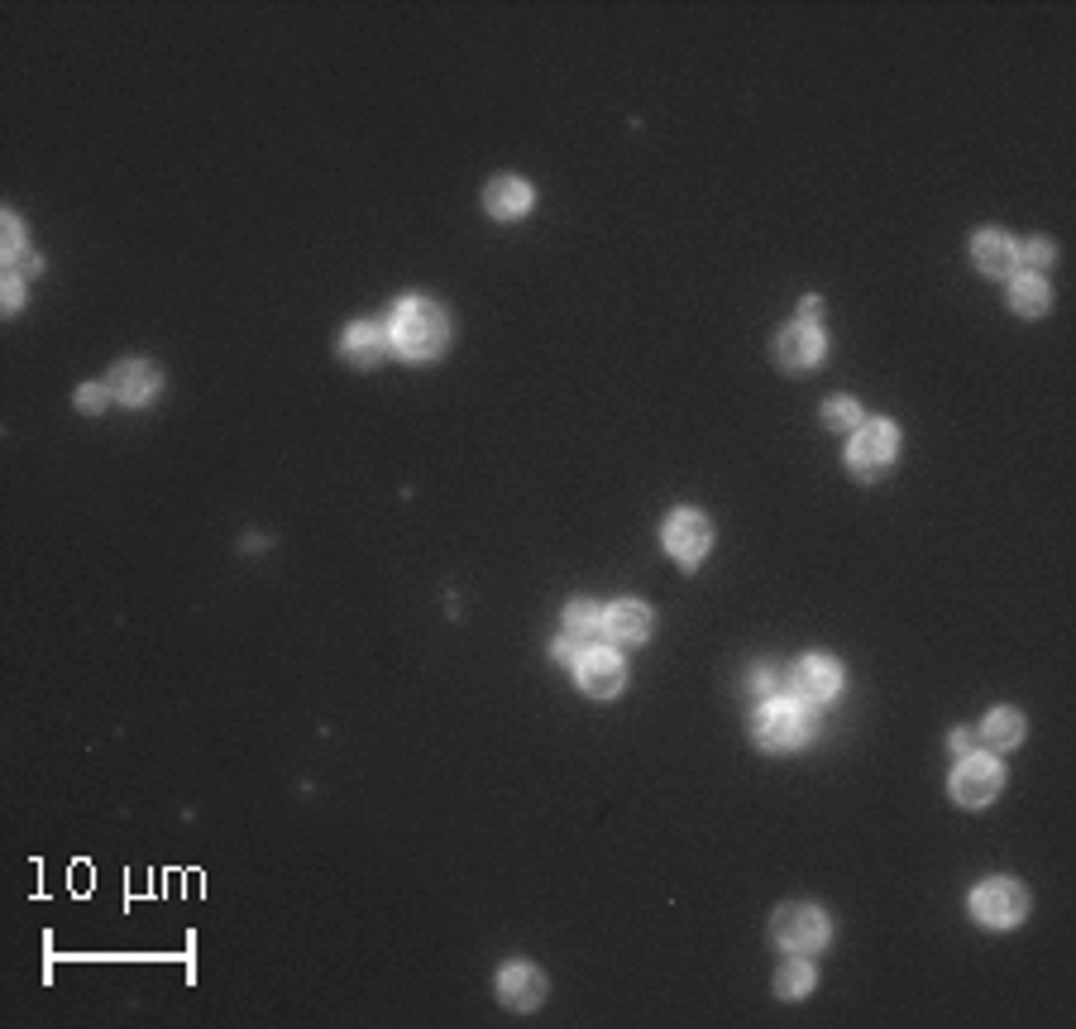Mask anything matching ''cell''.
Masks as SVG:
<instances>
[{"label":"cell","instance_id":"cell-1","mask_svg":"<svg viewBox=\"0 0 1076 1029\" xmlns=\"http://www.w3.org/2000/svg\"><path fill=\"white\" fill-rule=\"evenodd\" d=\"M393 346L407 354V360H431V354L446 346V311L431 307V302L411 297L397 307L393 317Z\"/></svg>","mask_w":1076,"mask_h":1029},{"label":"cell","instance_id":"cell-2","mask_svg":"<svg viewBox=\"0 0 1076 1029\" xmlns=\"http://www.w3.org/2000/svg\"><path fill=\"white\" fill-rule=\"evenodd\" d=\"M776 939L790 953H813L827 943V919L819 910H809V905H784L776 915Z\"/></svg>","mask_w":1076,"mask_h":1029},{"label":"cell","instance_id":"cell-3","mask_svg":"<svg viewBox=\"0 0 1076 1029\" xmlns=\"http://www.w3.org/2000/svg\"><path fill=\"white\" fill-rule=\"evenodd\" d=\"M804 733H809V719L790 699H766L761 713H756V737L766 747H794Z\"/></svg>","mask_w":1076,"mask_h":1029},{"label":"cell","instance_id":"cell-4","mask_svg":"<svg viewBox=\"0 0 1076 1029\" xmlns=\"http://www.w3.org/2000/svg\"><path fill=\"white\" fill-rule=\"evenodd\" d=\"M971 910L981 915L986 924H1014V919L1029 910L1024 886H1014V882H986V886L971 896Z\"/></svg>","mask_w":1076,"mask_h":1029},{"label":"cell","instance_id":"cell-5","mask_svg":"<svg viewBox=\"0 0 1076 1029\" xmlns=\"http://www.w3.org/2000/svg\"><path fill=\"white\" fill-rule=\"evenodd\" d=\"M894 427L890 422H871V427H861L857 431V441H852V470L857 474H876V470H886V464L894 460Z\"/></svg>","mask_w":1076,"mask_h":1029},{"label":"cell","instance_id":"cell-6","mask_svg":"<svg viewBox=\"0 0 1076 1029\" xmlns=\"http://www.w3.org/2000/svg\"><path fill=\"white\" fill-rule=\"evenodd\" d=\"M996 790H1000V766L990 757H967L957 766V776H952V795L962 804H986Z\"/></svg>","mask_w":1076,"mask_h":1029},{"label":"cell","instance_id":"cell-7","mask_svg":"<svg viewBox=\"0 0 1076 1029\" xmlns=\"http://www.w3.org/2000/svg\"><path fill=\"white\" fill-rule=\"evenodd\" d=\"M666 546L680 566H699L703 551H709V523L699 513H674L666 527Z\"/></svg>","mask_w":1076,"mask_h":1029},{"label":"cell","instance_id":"cell-8","mask_svg":"<svg viewBox=\"0 0 1076 1029\" xmlns=\"http://www.w3.org/2000/svg\"><path fill=\"white\" fill-rule=\"evenodd\" d=\"M837 680H843V676H837V666L827 661V656H809V661H799L794 676H790L799 699H833Z\"/></svg>","mask_w":1076,"mask_h":1029},{"label":"cell","instance_id":"cell-9","mask_svg":"<svg viewBox=\"0 0 1076 1029\" xmlns=\"http://www.w3.org/2000/svg\"><path fill=\"white\" fill-rule=\"evenodd\" d=\"M579 685H584L589 694L608 699L623 690V661H617L613 652H589L584 661H579Z\"/></svg>","mask_w":1076,"mask_h":1029},{"label":"cell","instance_id":"cell-10","mask_svg":"<svg viewBox=\"0 0 1076 1029\" xmlns=\"http://www.w3.org/2000/svg\"><path fill=\"white\" fill-rule=\"evenodd\" d=\"M498 992H503V1000L513 1010H531V1006H541V996H546V977L536 967H507L503 977H498Z\"/></svg>","mask_w":1076,"mask_h":1029},{"label":"cell","instance_id":"cell-11","mask_svg":"<svg viewBox=\"0 0 1076 1029\" xmlns=\"http://www.w3.org/2000/svg\"><path fill=\"white\" fill-rule=\"evenodd\" d=\"M110 388H116L120 403H149V397L158 393V369L130 360V364H120L116 374H110Z\"/></svg>","mask_w":1076,"mask_h":1029},{"label":"cell","instance_id":"cell-12","mask_svg":"<svg viewBox=\"0 0 1076 1029\" xmlns=\"http://www.w3.org/2000/svg\"><path fill=\"white\" fill-rule=\"evenodd\" d=\"M776 354H780L784 369H809L823 354V340H819V331H813V326H790V331H780Z\"/></svg>","mask_w":1076,"mask_h":1029},{"label":"cell","instance_id":"cell-13","mask_svg":"<svg viewBox=\"0 0 1076 1029\" xmlns=\"http://www.w3.org/2000/svg\"><path fill=\"white\" fill-rule=\"evenodd\" d=\"M603 627L617 642H646V633H651V609L646 603H617V609L603 613Z\"/></svg>","mask_w":1076,"mask_h":1029},{"label":"cell","instance_id":"cell-14","mask_svg":"<svg viewBox=\"0 0 1076 1029\" xmlns=\"http://www.w3.org/2000/svg\"><path fill=\"white\" fill-rule=\"evenodd\" d=\"M344 360L350 364H359V369H369V364H378L383 360V350H388V336L378 331V326H350L344 331Z\"/></svg>","mask_w":1076,"mask_h":1029},{"label":"cell","instance_id":"cell-15","mask_svg":"<svg viewBox=\"0 0 1076 1029\" xmlns=\"http://www.w3.org/2000/svg\"><path fill=\"white\" fill-rule=\"evenodd\" d=\"M1014 259H1019V250L1010 244V236H1000V230L976 236V264H981L986 273H1010Z\"/></svg>","mask_w":1076,"mask_h":1029},{"label":"cell","instance_id":"cell-16","mask_svg":"<svg viewBox=\"0 0 1076 1029\" xmlns=\"http://www.w3.org/2000/svg\"><path fill=\"white\" fill-rule=\"evenodd\" d=\"M527 201H531V191H527V183H517V177H498V183L488 187V211L507 216V221L527 211Z\"/></svg>","mask_w":1076,"mask_h":1029},{"label":"cell","instance_id":"cell-17","mask_svg":"<svg viewBox=\"0 0 1076 1029\" xmlns=\"http://www.w3.org/2000/svg\"><path fill=\"white\" fill-rule=\"evenodd\" d=\"M986 743L990 747H1014L1019 743V737H1024V719H1019V713L1014 709H996V713H990V719H986Z\"/></svg>","mask_w":1076,"mask_h":1029},{"label":"cell","instance_id":"cell-18","mask_svg":"<svg viewBox=\"0 0 1076 1029\" xmlns=\"http://www.w3.org/2000/svg\"><path fill=\"white\" fill-rule=\"evenodd\" d=\"M564 627H570L574 642H593V637H603V613L593 609V603H570V613H564Z\"/></svg>","mask_w":1076,"mask_h":1029},{"label":"cell","instance_id":"cell-19","mask_svg":"<svg viewBox=\"0 0 1076 1029\" xmlns=\"http://www.w3.org/2000/svg\"><path fill=\"white\" fill-rule=\"evenodd\" d=\"M1014 307L1029 311V317L1047 307V283L1039 278V273H1024V278H1014Z\"/></svg>","mask_w":1076,"mask_h":1029},{"label":"cell","instance_id":"cell-20","mask_svg":"<svg viewBox=\"0 0 1076 1029\" xmlns=\"http://www.w3.org/2000/svg\"><path fill=\"white\" fill-rule=\"evenodd\" d=\"M776 986H780V996H804L809 986H813V967H804V963H790V967H780Z\"/></svg>","mask_w":1076,"mask_h":1029},{"label":"cell","instance_id":"cell-21","mask_svg":"<svg viewBox=\"0 0 1076 1029\" xmlns=\"http://www.w3.org/2000/svg\"><path fill=\"white\" fill-rule=\"evenodd\" d=\"M857 422H861V407L852 397H833L827 403V427H857Z\"/></svg>","mask_w":1076,"mask_h":1029},{"label":"cell","instance_id":"cell-22","mask_svg":"<svg viewBox=\"0 0 1076 1029\" xmlns=\"http://www.w3.org/2000/svg\"><path fill=\"white\" fill-rule=\"evenodd\" d=\"M1019 259L1039 269V264H1047V259H1053V244H1047V240H1033V244H1024V250H1019Z\"/></svg>","mask_w":1076,"mask_h":1029},{"label":"cell","instance_id":"cell-23","mask_svg":"<svg viewBox=\"0 0 1076 1029\" xmlns=\"http://www.w3.org/2000/svg\"><path fill=\"white\" fill-rule=\"evenodd\" d=\"M77 407H81V412H101V407H106V388H96V383L77 388Z\"/></svg>","mask_w":1076,"mask_h":1029},{"label":"cell","instance_id":"cell-24","mask_svg":"<svg viewBox=\"0 0 1076 1029\" xmlns=\"http://www.w3.org/2000/svg\"><path fill=\"white\" fill-rule=\"evenodd\" d=\"M6 254H15V259L24 254V250H20V226H15V221H6Z\"/></svg>","mask_w":1076,"mask_h":1029},{"label":"cell","instance_id":"cell-25","mask_svg":"<svg viewBox=\"0 0 1076 1029\" xmlns=\"http://www.w3.org/2000/svg\"><path fill=\"white\" fill-rule=\"evenodd\" d=\"M556 656H560V661H574V637H564V642H556Z\"/></svg>","mask_w":1076,"mask_h":1029},{"label":"cell","instance_id":"cell-26","mask_svg":"<svg viewBox=\"0 0 1076 1029\" xmlns=\"http://www.w3.org/2000/svg\"><path fill=\"white\" fill-rule=\"evenodd\" d=\"M15 302H20V283L10 278V283H6V307H15Z\"/></svg>","mask_w":1076,"mask_h":1029}]
</instances>
